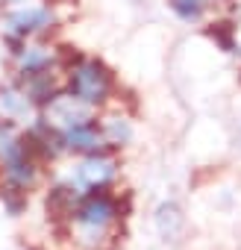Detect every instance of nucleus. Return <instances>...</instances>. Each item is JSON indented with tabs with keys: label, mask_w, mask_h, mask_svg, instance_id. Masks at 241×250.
Here are the masks:
<instances>
[{
	"label": "nucleus",
	"mask_w": 241,
	"mask_h": 250,
	"mask_svg": "<svg viewBox=\"0 0 241 250\" xmlns=\"http://www.w3.org/2000/svg\"><path fill=\"white\" fill-rule=\"evenodd\" d=\"M47 206H50V212H59V215H65V212L74 206V191H71V188H56V191L50 194Z\"/></svg>",
	"instance_id": "9d476101"
},
{
	"label": "nucleus",
	"mask_w": 241,
	"mask_h": 250,
	"mask_svg": "<svg viewBox=\"0 0 241 250\" xmlns=\"http://www.w3.org/2000/svg\"><path fill=\"white\" fill-rule=\"evenodd\" d=\"M171 6L182 21H197L203 15V0H171Z\"/></svg>",
	"instance_id": "1a4fd4ad"
},
{
	"label": "nucleus",
	"mask_w": 241,
	"mask_h": 250,
	"mask_svg": "<svg viewBox=\"0 0 241 250\" xmlns=\"http://www.w3.org/2000/svg\"><path fill=\"white\" fill-rule=\"evenodd\" d=\"M21 145H18V139H15V130L9 127V124H3V121H0V156H12L15 150H18Z\"/></svg>",
	"instance_id": "9b49d317"
},
{
	"label": "nucleus",
	"mask_w": 241,
	"mask_h": 250,
	"mask_svg": "<svg viewBox=\"0 0 241 250\" xmlns=\"http://www.w3.org/2000/svg\"><path fill=\"white\" fill-rule=\"evenodd\" d=\"M74 100H77V94H74V97H56V103H53V115H56L62 124H68V127L88 121V118H85V109H77Z\"/></svg>",
	"instance_id": "0eeeda50"
},
{
	"label": "nucleus",
	"mask_w": 241,
	"mask_h": 250,
	"mask_svg": "<svg viewBox=\"0 0 241 250\" xmlns=\"http://www.w3.org/2000/svg\"><path fill=\"white\" fill-rule=\"evenodd\" d=\"M47 65H50V56H47L44 50H27V56L21 59V68H24V74H30V77L44 74Z\"/></svg>",
	"instance_id": "6e6552de"
},
{
	"label": "nucleus",
	"mask_w": 241,
	"mask_h": 250,
	"mask_svg": "<svg viewBox=\"0 0 241 250\" xmlns=\"http://www.w3.org/2000/svg\"><path fill=\"white\" fill-rule=\"evenodd\" d=\"M115 218V206L106 194H91L82 200L80 212H77V224L82 229H103L109 221Z\"/></svg>",
	"instance_id": "f03ea898"
},
{
	"label": "nucleus",
	"mask_w": 241,
	"mask_h": 250,
	"mask_svg": "<svg viewBox=\"0 0 241 250\" xmlns=\"http://www.w3.org/2000/svg\"><path fill=\"white\" fill-rule=\"evenodd\" d=\"M106 139L115 142V145L127 142V139H130V127H127L124 121H118V118H109V121H106Z\"/></svg>",
	"instance_id": "f8f14e48"
},
{
	"label": "nucleus",
	"mask_w": 241,
	"mask_h": 250,
	"mask_svg": "<svg viewBox=\"0 0 241 250\" xmlns=\"http://www.w3.org/2000/svg\"><path fill=\"white\" fill-rule=\"evenodd\" d=\"M65 145L71 150H85V153H97L103 147V133L94 127V124L82 121V124H74L65 133Z\"/></svg>",
	"instance_id": "7ed1b4c3"
},
{
	"label": "nucleus",
	"mask_w": 241,
	"mask_h": 250,
	"mask_svg": "<svg viewBox=\"0 0 241 250\" xmlns=\"http://www.w3.org/2000/svg\"><path fill=\"white\" fill-rule=\"evenodd\" d=\"M77 177H80L82 186L100 188V186H106V183L115 177V162H112V159H103V156H91V159H85V162L80 165Z\"/></svg>",
	"instance_id": "39448f33"
},
{
	"label": "nucleus",
	"mask_w": 241,
	"mask_h": 250,
	"mask_svg": "<svg viewBox=\"0 0 241 250\" xmlns=\"http://www.w3.org/2000/svg\"><path fill=\"white\" fill-rule=\"evenodd\" d=\"M109 88H112V77L97 62H80L71 71V91L82 103H100V100H106Z\"/></svg>",
	"instance_id": "f257e3e1"
},
{
	"label": "nucleus",
	"mask_w": 241,
	"mask_h": 250,
	"mask_svg": "<svg viewBox=\"0 0 241 250\" xmlns=\"http://www.w3.org/2000/svg\"><path fill=\"white\" fill-rule=\"evenodd\" d=\"M212 39H218L223 50H232V39H229V27H226V24H218V27L212 30Z\"/></svg>",
	"instance_id": "ddd939ff"
},
{
	"label": "nucleus",
	"mask_w": 241,
	"mask_h": 250,
	"mask_svg": "<svg viewBox=\"0 0 241 250\" xmlns=\"http://www.w3.org/2000/svg\"><path fill=\"white\" fill-rule=\"evenodd\" d=\"M50 24H53V15L47 9H21V12L9 15V21H6L12 36H30V33L44 30Z\"/></svg>",
	"instance_id": "20e7f679"
},
{
	"label": "nucleus",
	"mask_w": 241,
	"mask_h": 250,
	"mask_svg": "<svg viewBox=\"0 0 241 250\" xmlns=\"http://www.w3.org/2000/svg\"><path fill=\"white\" fill-rule=\"evenodd\" d=\"M156 227H159V232H162L165 238L180 235V229H182V215H180V209H177L174 203H162L159 212H156Z\"/></svg>",
	"instance_id": "423d86ee"
},
{
	"label": "nucleus",
	"mask_w": 241,
	"mask_h": 250,
	"mask_svg": "<svg viewBox=\"0 0 241 250\" xmlns=\"http://www.w3.org/2000/svg\"><path fill=\"white\" fill-rule=\"evenodd\" d=\"M12 3H18V0H12Z\"/></svg>",
	"instance_id": "4468645a"
}]
</instances>
